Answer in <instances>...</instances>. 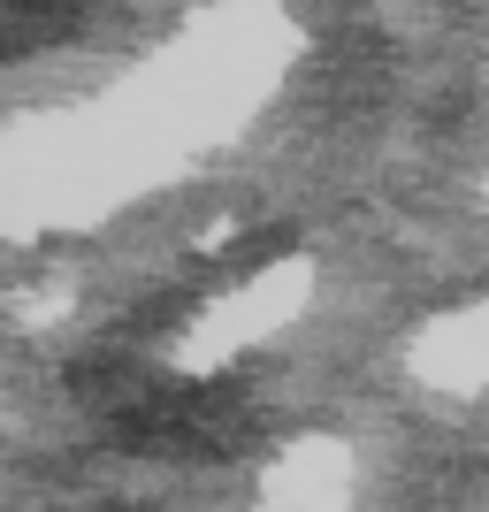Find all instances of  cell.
<instances>
[{"instance_id":"6da1fadb","label":"cell","mask_w":489,"mask_h":512,"mask_svg":"<svg viewBox=\"0 0 489 512\" xmlns=\"http://www.w3.org/2000/svg\"><path fill=\"white\" fill-rule=\"evenodd\" d=\"M8 16H62V8H77V0H0Z\"/></svg>"}]
</instances>
